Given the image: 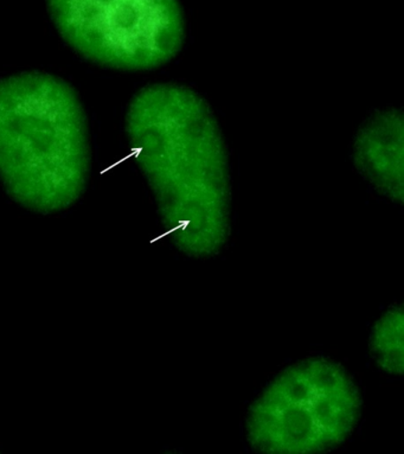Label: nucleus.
Segmentation results:
<instances>
[{
  "instance_id": "1",
  "label": "nucleus",
  "mask_w": 404,
  "mask_h": 454,
  "mask_svg": "<svg viewBox=\"0 0 404 454\" xmlns=\"http://www.w3.org/2000/svg\"><path fill=\"white\" fill-rule=\"evenodd\" d=\"M126 133L175 247L196 259L222 251L230 233L229 161L205 98L179 84H151L129 102Z\"/></svg>"
},
{
  "instance_id": "6",
  "label": "nucleus",
  "mask_w": 404,
  "mask_h": 454,
  "mask_svg": "<svg viewBox=\"0 0 404 454\" xmlns=\"http://www.w3.org/2000/svg\"><path fill=\"white\" fill-rule=\"evenodd\" d=\"M370 350L383 372L403 375L404 311L402 306L389 309L376 323L370 336Z\"/></svg>"
},
{
  "instance_id": "3",
  "label": "nucleus",
  "mask_w": 404,
  "mask_h": 454,
  "mask_svg": "<svg viewBox=\"0 0 404 454\" xmlns=\"http://www.w3.org/2000/svg\"><path fill=\"white\" fill-rule=\"evenodd\" d=\"M360 389L325 357L281 372L249 408L245 431L263 454H319L346 442L360 421Z\"/></svg>"
},
{
  "instance_id": "2",
  "label": "nucleus",
  "mask_w": 404,
  "mask_h": 454,
  "mask_svg": "<svg viewBox=\"0 0 404 454\" xmlns=\"http://www.w3.org/2000/svg\"><path fill=\"white\" fill-rule=\"evenodd\" d=\"M90 172L86 112L61 77L26 72L0 80V183L38 214L68 209Z\"/></svg>"
},
{
  "instance_id": "4",
  "label": "nucleus",
  "mask_w": 404,
  "mask_h": 454,
  "mask_svg": "<svg viewBox=\"0 0 404 454\" xmlns=\"http://www.w3.org/2000/svg\"><path fill=\"white\" fill-rule=\"evenodd\" d=\"M47 8L66 45L105 68H159L184 43L178 0H47Z\"/></svg>"
},
{
  "instance_id": "5",
  "label": "nucleus",
  "mask_w": 404,
  "mask_h": 454,
  "mask_svg": "<svg viewBox=\"0 0 404 454\" xmlns=\"http://www.w3.org/2000/svg\"><path fill=\"white\" fill-rule=\"evenodd\" d=\"M354 160L357 170L392 202L404 200V119L386 109L369 119L356 136Z\"/></svg>"
}]
</instances>
